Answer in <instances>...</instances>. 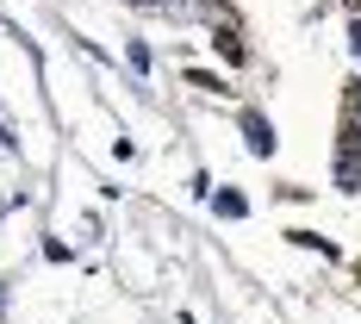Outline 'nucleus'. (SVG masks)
Instances as JSON below:
<instances>
[{
  "instance_id": "423d86ee",
  "label": "nucleus",
  "mask_w": 361,
  "mask_h": 324,
  "mask_svg": "<svg viewBox=\"0 0 361 324\" xmlns=\"http://www.w3.org/2000/svg\"><path fill=\"white\" fill-rule=\"evenodd\" d=\"M355 50H361V32H355Z\"/></svg>"
},
{
  "instance_id": "f257e3e1",
  "label": "nucleus",
  "mask_w": 361,
  "mask_h": 324,
  "mask_svg": "<svg viewBox=\"0 0 361 324\" xmlns=\"http://www.w3.org/2000/svg\"><path fill=\"white\" fill-rule=\"evenodd\" d=\"M243 131H250V150H255V156H268V150H274V131H268V119H262V112H243Z\"/></svg>"
},
{
  "instance_id": "f03ea898",
  "label": "nucleus",
  "mask_w": 361,
  "mask_h": 324,
  "mask_svg": "<svg viewBox=\"0 0 361 324\" xmlns=\"http://www.w3.org/2000/svg\"><path fill=\"white\" fill-rule=\"evenodd\" d=\"M218 56H224V63H243V37H237V19H231V25H218Z\"/></svg>"
},
{
  "instance_id": "39448f33",
  "label": "nucleus",
  "mask_w": 361,
  "mask_h": 324,
  "mask_svg": "<svg viewBox=\"0 0 361 324\" xmlns=\"http://www.w3.org/2000/svg\"><path fill=\"white\" fill-rule=\"evenodd\" d=\"M144 6H162V0H144Z\"/></svg>"
},
{
  "instance_id": "20e7f679",
  "label": "nucleus",
  "mask_w": 361,
  "mask_h": 324,
  "mask_svg": "<svg viewBox=\"0 0 361 324\" xmlns=\"http://www.w3.org/2000/svg\"><path fill=\"white\" fill-rule=\"evenodd\" d=\"M343 6H349V13H361V0H343Z\"/></svg>"
},
{
  "instance_id": "7ed1b4c3",
  "label": "nucleus",
  "mask_w": 361,
  "mask_h": 324,
  "mask_svg": "<svg viewBox=\"0 0 361 324\" xmlns=\"http://www.w3.org/2000/svg\"><path fill=\"white\" fill-rule=\"evenodd\" d=\"M218 212H224V218H243V212H250V206H243V193L231 187V193H218Z\"/></svg>"
}]
</instances>
